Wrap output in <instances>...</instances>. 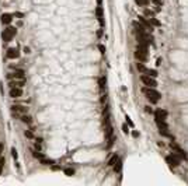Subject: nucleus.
Masks as SVG:
<instances>
[{"mask_svg": "<svg viewBox=\"0 0 188 186\" xmlns=\"http://www.w3.org/2000/svg\"><path fill=\"white\" fill-rule=\"evenodd\" d=\"M142 93L148 97V99L152 104H156L159 99L161 98V94L159 93L157 90H154V88H152V87H143L142 88Z\"/></svg>", "mask_w": 188, "mask_h": 186, "instance_id": "f257e3e1", "label": "nucleus"}, {"mask_svg": "<svg viewBox=\"0 0 188 186\" xmlns=\"http://www.w3.org/2000/svg\"><path fill=\"white\" fill-rule=\"evenodd\" d=\"M24 113H28V108L25 105H13L11 106V115L17 119H20V116Z\"/></svg>", "mask_w": 188, "mask_h": 186, "instance_id": "f03ea898", "label": "nucleus"}, {"mask_svg": "<svg viewBox=\"0 0 188 186\" xmlns=\"http://www.w3.org/2000/svg\"><path fill=\"white\" fill-rule=\"evenodd\" d=\"M15 34H17V29L13 28V27H7V28L3 31V34H1L3 41H4V42H10L11 39L15 36Z\"/></svg>", "mask_w": 188, "mask_h": 186, "instance_id": "7ed1b4c3", "label": "nucleus"}, {"mask_svg": "<svg viewBox=\"0 0 188 186\" xmlns=\"http://www.w3.org/2000/svg\"><path fill=\"white\" fill-rule=\"evenodd\" d=\"M140 80H142V83H143L146 87H152V88L157 87V81L154 80V77H150L148 74H142V76H140Z\"/></svg>", "mask_w": 188, "mask_h": 186, "instance_id": "20e7f679", "label": "nucleus"}, {"mask_svg": "<svg viewBox=\"0 0 188 186\" xmlns=\"http://www.w3.org/2000/svg\"><path fill=\"white\" fill-rule=\"evenodd\" d=\"M25 77V71L23 70V69H18V70H15V71H13V73L7 74V78L9 80H13V78H24Z\"/></svg>", "mask_w": 188, "mask_h": 186, "instance_id": "39448f33", "label": "nucleus"}, {"mask_svg": "<svg viewBox=\"0 0 188 186\" xmlns=\"http://www.w3.org/2000/svg\"><path fill=\"white\" fill-rule=\"evenodd\" d=\"M9 85H10V88H13V87H18V88H23L25 85V80L24 78H13V80H10L9 81Z\"/></svg>", "mask_w": 188, "mask_h": 186, "instance_id": "423d86ee", "label": "nucleus"}, {"mask_svg": "<svg viewBox=\"0 0 188 186\" xmlns=\"http://www.w3.org/2000/svg\"><path fill=\"white\" fill-rule=\"evenodd\" d=\"M154 119H156V122L166 120V119H167V111H164V109H157V111L154 112Z\"/></svg>", "mask_w": 188, "mask_h": 186, "instance_id": "0eeeda50", "label": "nucleus"}, {"mask_svg": "<svg viewBox=\"0 0 188 186\" xmlns=\"http://www.w3.org/2000/svg\"><path fill=\"white\" fill-rule=\"evenodd\" d=\"M6 58L7 59H18L20 58V53L15 48H9L7 52H6Z\"/></svg>", "mask_w": 188, "mask_h": 186, "instance_id": "6e6552de", "label": "nucleus"}, {"mask_svg": "<svg viewBox=\"0 0 188 186\" xmlns=\"http://www.w3.org/2000/svg\"><path fill=\"white\" fill-rule=\"evenodd\" d=\"M9 95H10L11 98H20V97H23V88H18V87L10 88Z\"/></svg>", "mask_w": 188, "mask_h": 186, "instance_id": "1a4fd4ad", "label": "nucleus"}, {"mask_svg": "<svg viewBox=\"0 0 188 186\" xmlns=\"http://www.w3.org/2000/svg\"><path fill=\"white\" fill-rule=\"evenodd\" d=\"M103 7H101V4L97 6V9H95V15H97V18H98V23L101 27H104V17H103Z\"/></svg>", "mask_w": 188, "mask_h": 186, "instance_id": "9d476101", "label": "nucleus"}, {"mask_svg": "<svg viewBox=\"0 0 188 186\" xmlns=\"http://www.w3.org/2000/svg\"><path fill=\"white\" fill-rule=\"evenodd\" d=\"M139 23L143 25V27L148 29V31H152V29H153V25L150 24V21H149V20H146V17H145V15H140V17H139Z\"/></svg>", "mask_w": 188, "mask_h": 186, "instance_id": "9b49d317", "label": "nucleus"}, {"mask_svg": "<svg viewBox=\"0 0 188 186\" xmlns=\"http://www.w3.org/2000/svg\"><path fill=\"white\" fill-rule=\"evenodd\" d=\"M11 21H13V14H10V13H4V14H1V24L10 25Z\"/></svg>", "mask_w": 188, "mask_h": 186, "instance_id": "f8f14e48", "label": "nucleus"}, {"mask_svg": "<svg viewBox=\"0 0 188 186\" xmlns=\"http://www.w3.org/2000/svg\"><path fill=\"white\" fill-rule=\"evenodd\" d=\"M134 27H135V29H136V35L145 34V32H146V28H145L142 24H139V23H134Z\"/></svg>", "mask_w": 188, "mask_h": 186, "instance_id": "ddd939ff", "label": "nucleus"}, {"mask_svg": "<svg viewBox=\"0 0 188 186\" xmlns=\"http://www.w3.org/2000/svg\"><path fill=\"white\" fill-rule=\"evenodd\" d=\"M135 58L138 59L139 62H146L148 60V55H143V53H139L138 50L135 52Z\"/></svg>", "mask_w": 188, "mask_h": 186, "instance_id": "4468645a", "label": "nucleus"}, {"mask_svg": "<svg viewBox=\"0 0 188 186\" xmlns=\"http://www.w3.org/2000/svg\"><path fill=\"white\" fill-rule=\"evenodd\" d=\"M143 74H148V76H150V77H157V70H154V69H146V71H145Z\"/></svg>", "mask_w": 188, "mask_h": 186, "instance_id": "2eb2a0df", "label": "nucleus"}, {"mask_svg": "<svg viewBox=\"0 0 188 186\" xmlns=\"http://www.w3.org/2000/svg\"><path fill=\"white\" fill-rule=\"evenodd\" d=\"M118 160H119V157L117 155V154H114V155L109 158V161H108V164H107V165H108V166H114V164L118 161Z\"/></svg>", "mask_w": 188, "mask_h": 186, "instance_id": "dca6fc26", "label": "nucleus"}, {"mask_svg": "<svg viewBox=\"0 0 188 186\" xmlns=\"http://www.w3.org/2000/svg\"><path fill=\"white\" fill-rule=\"evenodd\" d=\"M20 119H21V120H23L24 123H27V125H31V122H32V120H31V116H28L27 113H24V115H21V116H20Z\"/></svg>", "mask_w": 188, "mask_h": 186, "instance_id": "f3484780", "label": "nucleus"}, {"mask_svg": "<svg viewBox=\"0 0 188 186\" xmlns=\"http://www.w3.org/2000/svg\"><path fill=\"white\" fill-rule=\"evenodd\" d=\"M98 84H100V88H101V90H104V88H105V84H107V78H105V76L100 77Z\"/></svg>", "mask_w": 188, "mask_h": 186, "instance_id": "a211bd4d", "label": "nucleus"}, {"mask_svg": "<svg viewBox=\"0 0 188 186\" xmlns=\"http://www.w3.org/2000/svg\"><path fill=\"white\" fill-rule=\"evenodd\" d=\"M135 3L139 6V7H146L149 4V0H135Z\"/></svg>", "mask_w": 188, "mask_h": 186, "instance_id": "6ab92c4d", "label": "nucleus"}, {"mask_svg": "<svg viewBox=\"0 0 188 186\" xmlns=\"http://www.w3.org/2000/svg\"><path fill=\"white\" fill-rule=\"evenodd\" d=\"M149 21H150V24L152 25H154V27H160V21H159L157 18H154V17H152V18H149Z\"/></svg>", "mask_w": 188, "mask_h": 186, "instance_id": "aec40b11", "label": "nucleus"}, {"mask_svg": "<svg viewBox=\"0 0 188 186\" xmlns=\"http://www.w3.org/2000/svg\"><path fill=\"white\" fill-rule=\"evenodd\" d=\"M145 17H149V18H152V17H154V13L152 11V10H149V9H145Z\"/></svg>", "mask_w": 188, "mask_h": 186, "instance_id": "412c9836", "label": "nucleus"}, {"mask_svg": "<svg viewBox=\"0 0 188 186\" xmlns=\"http://www.w3.org/2000/svg\"><path fill=\"white\" fill-rule=\"evenodd\" d=\"M112 168H114V171H115V172H119V171H121V161L118 160V161L114 164V166H112Z\"/></svg>", "mask_w": 188, "mask_h": 186, "instance_id": "4be33fe9", "label": "nucleus"}, {"mask_svg": "<svg viewBox=\"0 0 188 186\" xmlns=\"http://www.w3.org/2000/svg\"><path fill=\"white\" fill-rule=\"evenodd\" d=\"M136 69H138L140 73H145V71H146V67L143 66V63H138L136 64Z\"/></svg>", "mask_w": 188, "mask_h": 186, "instance_id": "5701e85b", "label": "nucleus"}, {"mask_svg": "<svg viewBox=\"0 0 188 186\" xmlns=\"http://www.w3.org/2000/svg\"><path fill=\"white\" fill-rule=\"evenodd\" d=\"M32 155H34L35 158H40V160H42V158H44V155H42V152H40L38 150H35V151H32Z\"/></svg>", "mask_w": 188, "mask_h": 186, "instance_id": "b1692460", "label": "nucleus"}, {"mask_svg": "<svg viewBox=\"0 0 188 186\" xmlns=\"http://www.w3.org/2000/svg\"><path fill=\"white\" fill-rule=\"evenodd\" d=\"M4 162H6L4 157H1V155H0V175H1V171H3V166H4Z\"/></svg>", "mask_w": 188, "mask_h": 186, "instance_id": "393cba45", "label": "nucleus"}, {"mask_svg": "<svg viewBox=\"0 0 188 186\" xmlns=\"http://www.w3.org/2000/svg\"><path fill=\"white\" fill-rule=\"evenodd\" d=\"M65 174H66L67 176H72L74 174V169H72V168H66V169H65Z\"/></svg>", "mask_w": 188, "mask_h": 186, "instance_id": "a878e982", "label": "nucleus"}, {"mask_svg": "<svg viewBox=\"0 0 188 186\" xmlns=\"http://www.w3.org/2000/svg\"><path fill=\"white\" fill-rule=\"evenodd\" d=\"M122 132H124L125 134H128V133H129V127H128V123H124V125H122Z\"/></svg>", "mask_w": 188, "mask_h": 186, "instance_id": "bb28decb", "label": "nucleus"}, {"mask_svg": "<svg viewBox=\"0 0 188 186\" xmlns=\"http://www.w3.org/2000/svg\"><path fill=\"white\" fill-rule=\"evenodd\" d=\"M152 3H153L154 6H157V7H161V6H163V1H161V0H152Z\"/></svg>", "mask_w": 188, "mask_h": 186, "instance_id": "cd10ccee", "label": "nucleus"}, {"mask_svg": "<svg viewBox=\"0 0 188 186\" xmlns=\"http://www.w3.org/2000/svg\"><path fill=\"white\" fill-rule=\"evenodd\" d=\"M11 155H13V158H14V160H17V158H18V154H17V150H15L14 147L11 148Z\"/></svg>", "mask_w": 188, "mask_h": 186, "instance_id": "c85d7f7f", "label": "nucleus"}, {"mask_svg": "<svg viewBox=\"0 0 188 186\" xmlns=\"http://www.w3.org/2000/svg\"><path fill=\"white\" fill-rule=\"evenodd\" d=\"M125 119H126V123H128V126H129V127H134V122L131 120V117H129L128 115H126V117H125Z\"/></svg>", "mask_w": 188, "mask_h": 186, "instance_id": "c756f323", "label": "nucleus"}, {"mask_svg": "<svg viewBox=\"0 0 188 186\" xmlns=\"http://www.w3.org/2000/svg\"><path fill=\"white\" fill-rule=\"evenodd\" d=\"M25 137H28V139H32V133H31V130H27V132H25Z\"/></svg>", "mask_w": 188, "mask_h": 186, "instance_id": "7c9ffc66", "label": "nucleus"}, {"mask_svg": "<svg viewBox=\"0 0 188 186\" xmlns=\"http://www.w3.org/2000/svg\"><path fill=\"white\" fill-rule=\"evenodd\" d=\"M98 49H100V52H101V53H105V46H104V45H98Z\"/></svg>", "mask_w": 188, "mask_h": 186, "instance_id": "2f4dec72", "label": "nucleus"}, {"mask_svg": "<svg viewBox=\"0 0 188 186\" xmlns=\"http://www.w3.org/2000/svg\"><path fill=\"white\" fill-rule=\"evenodd\" d=\"M161 63H163V59H161V58H159V59H157V62H156V66H160Z\"/></svg>", "mask_w": 188, "mask_h": 186, "instance_id": "473e14b6", "label": "nucleus"}, {"mask_svg": "<svg viewBox=\"0 0 188 186\" xmlns=\"http://www.w3.org/2000/svg\"><path fill=\"white\" fill-rule=\"evenodd\" d=\"M3 150H4V144H3V143H0V155L3 154Z\"/></svg>", "mask_w": 188, "mask_h": 186, "instance_id": "72a5a7b5", "label": "nucleus"}, {"mask_svg": "<svg viewBox=\"0 0 188 186\" xmlns=\"http://www.w3.org/2000/svg\"><path fill=\"white\" fill-rule=\"evenodd\" d=\"M132 136H134L135 139H138V137H139V132H136V130H134V132H132Z\"/></svg>", "mask_w": 188, "mask_h": 186, "instance_id": "f704fd0d", "label": "nucleus"}, {"mask_svg": "<svg viewBox=\"0 0 188 186\" xmlns=\"http://www.w3.org/2000/svg\"><path fill=\"white\" fill-rule=\"evenodd\" d=\"M24 52H25V53H30V48H28V46H25V48H24Z\"/></svg>", "mask_w": 188, "mask_h": 186, "instance_id": "c9c22d12", "label": "nucleus"}, {"mask_svg": "<svg viewBox=\"0 0 188 186\" xmlns=\"http://www.w3.org/2000/svg\"><path fill=\"white\" fill-rule=\"evenodd\" d=\"M97 3H98V4H101V3H103V0H97Z\"/></svg>", "mask_w": 188, "mask_h": 186, "instance_id": "e433bc0d", "label": "nucleus"}]
</instances>
